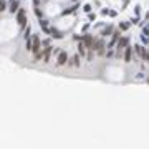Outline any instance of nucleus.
Wrapping results in <instances>:
<instances>
[{"instance_id":"1","label":"nucleus","mask_w":149,"mask_h":149,"mask_svg":"<svg viewBox=\"0 0 149 149\" xmlns=\"http://www.w3.org/2000/svg\"><path fill=\"white\" fill-rule=\"evenodd\" d=\"M35 55V61L40 60V53H42V42H40V37L38 35H31V50Z\"/></svg>"},{"instance_id":"2","label":"nucleus","mask_w":149,"mask_h":149,"mask_svg":"<svg viewBox=\"0 0 149 149\" xmlns=\"http://www.w3.org/2000/svg\"><path fill=\"white\" fill-rule=\"evenodd\" d=\"M105 48H106V45H105V42H103V38H98L96 40V42H93V51H94V50H96V53H98V55H105Z\"/></svg>"},{"instance_id":"3","label":"nucleus","mask_w":149,"mask_h":149,"mask_svg":"<svg viewBox=\"0 0 149 149\" xmlns=\"http://www.w3.org/2000/svg\"><path fill=\"white\" fill-rule=\"evenodd\" d=\"M134 50H136V53L139 55V58H141L142 61H147L149 60V55H147V50L142 47V45H134Z\"/></svg>"},{"instance_id":"4","label":"nucleus","mask_w":149,"mask_h":149,"mask_svg":"<svg viewBox=\"0 0 149 149\" xmlns=\"http://www.w3.org/2000/svg\"><path fill=\"white\" fill-rule=\"evenodd\" d=\"M17 22H18V25L22 28L27 25V12L23 8H18V10H17Z\"/></svg>"},{"instance_id":"5","label":"nucleus","mask_w":149,"mask_h":149,"mask_svg":"<svg viewBox=\"0 0 149 149\" xmlns=\"http://www.w3.org/2000/svg\"><path fill=\"white\" fill-rule=\"evenodd\" d=\"M128 43H129V38L128 37H123L121 40H118L116 42V48H118V56H121V51L128 47Z\"/></svg>"},{"instance_id":"6","label":"nucleus","mask_w":149,"mask_h":149,"mask_svg":"<svg viewBox=\"0 0 149 149\" xmlns=\"http://www.w3.org/2000/svg\"><path fill=\"white\" fill-rule=\"evenodd\" d=\"M68 63V53L66 51H60L58 53V58H56V65L58 66H63Z\"/></svg>"},{"instance_id":"7","label":"nucleus","mask_w":149,"mask_h":149,"mask_svg":"<svg viewBox=\"0 0 149 149\" xmlns=\"http://www.w3.org/2000/svg\"><path fill=\"white\" fill-rule=\"evenodd\" d=\"M50 55H51V47L48 45V47L43 48V51L40 53V58L43 60V63H48V61H50Z\"/></svg>"},{"instance_id":"8","label":"nucleus","mask_w":149,"mask_h":149,"mask_svg":"<svg viewBox=\"0 0 149 149\" xmlns=\"http://www.w3.org/2000/svg\"><path fill=\"white\" fill-rule=\"evenodd\" d=\"M81 42H83V45H85V48H88V50H93V37L91 35H85L83 38H81Z\"/></svg>"},{"instance_id":"9","label":"nucleus","mask_w":149,"mask_h":149,"mask_svg":"<svg viewBox=\"0 0 149 149\" xmlns=\"http://www.w3.org/2000/svg\"><path fill=\"white\" fill-rule=\"evenodd\" d=\"M124 61L126 63H131V60H133V47H129V45H128V47H126L124 48Z\"/></svg>"},{"instance_id":"10","label":"nucleus","mask_w":149,"mask_h":149,"mask_svg":"<svg viewBox=\"0 0 149 149\" xmlns=\"http://www.w3.org/2000/svg\"><path fill=\"white\" fill-rule=\"evenodd\" d=\"M113 38H111V42H109V45H108V48H113V47H114V45H116V42H118V40H119V31H113Z\"/></svg>"},{"instance_id":"11","label":"nucleus","mask_w":149,"mask_h":149,"mask_svg":"<svg viewBox=\"0 0 149 149\" xmlns=\"http://www.w3.org/2000/svg\"><path fill=\"white\" fill-rule=\"evenodd\" d=\"M18 8H20V2H18V0H12V2H10V8H8V10H10L12 13H15Z\"/></svg>"},{"instance_id":"12","label":"nucleus","mask_w":149,"mask_h":149,"mask_svg":"<svg viewBox=\"0 0 149 149\" xmlns=\"http://www.w3.org/2000/svg\"><path fill=\"white\" fill-rule=\"evenodd\" d=\"M80 60H81V56H80V55H75L73 58H71V61H68V65H73V66H80V65H81V61H80Z\"/></svg>"},{"instance_id":"13","label":"nucleus","mask_w":149,"mask_h":149,"mask_svg":"<svg viewBox=\"0 0 149 149\" xmlns=\"http://www.w3.org/2000/svg\"><path fill=\"white\" fill-rule=\"evenodd\" d=\"M85 53H86V48H85L83 42L80 40V43H78V55H80V56H85Z\"/></svg>"},{"instance_id":"14","label":"nucleus","mask_w":149,"mask_h":149,"mask_svg":"<svg viewBox=\"0 0 149 149\" xmlns=\"http://www.w3.org/2000/svg\"><path fill=\"white\" fill-rule=\"evenodd\" d=\"M111 33H113V27L109 25V27H106V28L101 31V37H108V35H111Z\"/></svg>"},{"instance_id":"15","label":"nucleus","mask_w":149,"mask_h":149,"mask_svg":"<svg viewBox=\"0 0 149 149\" xmlns=\"http://www.w3.org/2000/svg\"><path fill=\"white\" fill-rule=\"evenodd\" d=\"M48 33H51V37H53V38H63V35H61L58 30H55V28H53V30H50Z\"/></svg>"},{"instance_id":"16","label":"nucleus","mask_w":149,"mask_h":149,"mask_svg":"<svg viewBox=\"0 0 149 149\" xmlns=\"http://www.w3.org/2000/svg\"><path fill=\"white\" fill-rule=\"evenodd\" d=\"M40 27L43 28V31H45V33H48V31H50V28H48V23H47V20H40Z\"/></svg>"},{"instance_id":"17","label":"nucleus","mask_w":149,"mask_h":149,"mask_svg":"<svg viewBox=\"0 0 149 149\" xmlns=\"http://www.w3.org/2000/svg\"><path fill=\"white\" fill-rule=\"evenodd\" d=\"M76 8H78V5H75V7H71V8H68V10H65L63 12V15H68V13H73Z\"/></svg>"},{"instance_id":"18","label":"nucleus","mask_w":149,"mask_h":149,"mask_svg":"<svg viewBox=\"0 0 149 149\" xmlns=\"http://www.w3.org/2000/svg\"><path fill=\"white\" fill-rule=\"evenodd\" d=\"M25 47H27V50H28V51L31 50V37H30V38H27V42H25Z\"/></svg>"},{"instance_id":"19","label":"nucleus","mask_w":149,"mask_h":149,"mask_svg":"<svg viewBox=\"0 0 149 149\" xmlns=\"http://www.w3.org/2000/svg\"><path fill=\"white\" fill-rule=\"evenodd\" d=\"M3 10H7V3H5V0H0V12H3Z\"/></svg>"},{"instance_id":"20","label":"nucleus","mask_w":149,"mask_h":149,"mask_svg":"<svg viewBox=\"0 0 149 149\" xmlns=\"http://www.w3.org/2000/svg\"><path fill=\"white\" fill-rule=\"evenodd\" d=\"M128 28H129V23H126V22L119 23V30H128Z\"/></svg>"},{"instance_id":"21","label":"nucleus","mask_w":149,"mask_h":149,"mask_svg":"<svg viewBox=\"0 0 149 149\" xmlns=\"http://www.w3.org/2000/svg\"><path fill=\"white\" fill-rule=\"evenodd\" d=\"M35 15H37L40 20H42V12H40V8H35Z\"/></svg>"},{"instance_id":"22","label":"nucleus","mask_w":149,"mask_h":149,"mask_svg":"<svg viewBox=\"0 0 149 149\" xmlns=\"http://www.w3.org/2000/svg\"><path fill=\"white\" fill-rule=\"evenodd\" d=\"M83 10H85V12H91V5H88V3H86V5L83 7Z\"/></svg>"},{"instance_id":"23","label":"nucleus","mask_w":149,"mask_h":149,"mask_svg":"<svg viewBox=\"0 0 149 149\" xmlns=\"http://www.w3.org/2000/svg\"><path fill=\"white\" fill-rule=\"evenodd\" d=\"M33 2H35V5H38V3H40V0H33Z\"/></svg>"},{"instance_id":"24","label":"nucleus","mask_w":149,"mask_h":149,"mask_svg":"<svg viewBox=\"0 0 149 149\" xmlns=\"http://www.w3.org/2000/svg\"><path fill=\"white\" fill-rule=\"evenodd\" d=\"M75 2H78V0H75Z\"/></svg>"}]
</instances>
